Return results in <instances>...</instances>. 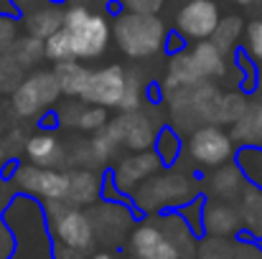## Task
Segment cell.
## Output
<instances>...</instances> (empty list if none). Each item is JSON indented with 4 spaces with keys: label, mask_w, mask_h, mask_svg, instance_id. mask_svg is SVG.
<instances>
[{
    "label": "cell",
    "mask_w": 262,
    "mask_h": 259,
    "mask_svg": "<svg viewBox=\"0 0 262 259\" xmlns=\"http://www.w3.org/2000/svg\"><path fill=\"white\" fill-rule=\"evenodd\" d=\"M3 219L15 234V249L8 259H56L54 237L41 201L15 193L3 211Z\"/></svg>",
    "instance_id": "6da1fadb"
},
{
    "label": "cell",
    "mask_w": 262,
    "mask_h": 259,
    "mask_svg": "<svg viewBox=\"0 0 262 259\" xmlns=\"http://www.w3.org/2000/svg\"><path fill=\"white\" fill-rule=\"evenodd\" d=\"M168 26L158 13H138L120 8L112 18V41L125 59L148 61L166 51Z\"/></svg>",
    "instance_id": "7a4b0ae2"
},
{
    "label": "cell",
    "mask_w": 262,
    "mask_h": 259,
    "mask_svg": "<svg viewBox=\"0 0 262 259\" xmlns=\"http://www.w3.org/2000/svg\"><path fill=\"white\" fill-rule=\"evenodd\" d=\"M199 175L191 166H168L158 171L150 180H145L135 193L133 203L140 214H163L178 211L188 201L199 196Z\"/></svg>",
    "instance_id": "3957f363"
},
{
    "label": "cell",
    "mask_w": 262,
    "mask_h": 259,
    "mask_svg": "<svg viewBox=\"0 0 262 259\" xmlns=\"http://www.w3.org/2000/svg\"><path fill=\"white\" fill-rule=\"evenodd\" d=\"M64 28L72 43L74 61H97L112 43V20L84 3H69L64 8Z\"/></svg>",
    "instance_id": "277c9868"
},
{
    "label": "cell",
    "mask_w": 262,
    "mask_h": 259,
    "mask_svg": "<svg viewBox=\"0 0 262 259\" xmlns=\"http://www.w3.org/2000/svg\"><path fill=\"white\" fill-rule=\"evenodd\" d=\"M61 86L54 69H33L10 89V109L18 120H41L61 102Z\"/></svg>",
    "instance_id": "5b68a950"
},
{
    "label": "cell",
    "mask_w": 262,
    "mask_h": 259,
    "mask_svg": "<svg viewBox=\"0 0 262 259\" xmlns=\"http://www.w3.org/2000/svg\"><path fill=\"white\" fill-rule=\"evenodd\" d=\"M43 208H46V219H49V229H51L56 249L84 254L94 247L97 234H94L89 211L72 206L67 201H51V203H43Z\"/></svg>",
    "instance_id": "8992f818"
},
{
    "label": "cell",
    "mask_w": 262,
    "mask_h": 259,
    "mask_svg": "<svg viewBox=\"0 0 262 259\" xmlns=\"http://www.w3.org/2000/svg\"><path fill=\"white\" fill-rule=\"evenodd\" d=\"M239 145L229 130L222 125H199L188 132L183 153L188 155V166L193 171H214L229 160H234Z\"/></svg>",
    "instance_id": "52a82bcc"
},
{
    "label": "cell",
    "mask_w": 262,
    "mask_h": 259,
    "mask_svg": "<svg viewBox=\"0 0 262 259\" xmlns=\"http://www.w3.org/2000/svg\"><path fill=\"white\" fill-rule=\"evenodd\" d=\"M10 188L15 193L31 196L41 203H51V201H67L69 193V171L61 168H46V166H36V163H23L15 160L10 163Z\"/></svg>",
    "instance_id": "ba28073f"
},
{
    "label": "cell",
    "mask_w": 262,
    "mask_h": 259,
    "mask_svg": "<svg viewBox=\"0 0 262 259\" xmlns=\"http://www.w3.org/2000/svg\"><path fill=\"white\" fill-rule=\"evenodd\" d=\"M107 125L117 135L122 150H148L153 148L166 120L161 117L156 104H143L135 112H120L117 117H110Z\"/></svg>",
    "instance_id": "9c48e42d"
},
{
    "label": "cell",
    "mask_w": 262,
    "mask_h": 259,
    "mask_svg": "<svg viewBox=\"0 0 262 259\" xmlns=\"http://www.w3.org/2000/svg\"><path fill=\"white\" fill-rule=\"evenodd\" d=\"M219 20L222 10L216 0H183L173 15V31L188 43H196L211 38Z\"/></svg>",
    "instance_id": "30bf717a"
},
{
    "label": "cell",
    "mask_w": 262,
    "mask_h": 259,
    "mask_svg": "<svg viewBox=\"0 0 262 259\" xmlns=\"http://www.w3.org/2000/svg\"><path fill=\"white\" fill-rule=\"evenodd\" d=\"M127 69L120 64H107L99 69H89L87 84L82 89L79 99L104 107V109H120L127 89Z\"/></svg>",
    "instance_id": "8fae6325"
},
{
    "label": "cell",
    "mask_w": 262,
    "mask_h": 259,
    "mask_svg": "<svg viewBox=\"0 0 262 259\" xmlns=\"http://www.w3.org/2000/svg\"><path fill=\"white\" fill-rule=\"evenodd\" d=\"M166 166L161 163V158L156 155L153 148L148 150H130L127 155H122L112 171H110V180L115 183L117 193L125 198V196H133L145 180H150L158 171H163Z\"/></svg>",
    "instance_id": "7c38bea8"
},
{
    "label": "cell",
    "mask_w": 262,
    "mask_h": 259,
    "mask_svg": "<svg viewBox=\"0 0 262 259\" xmlns=\"http://www.w3.org/2000/svg\"><path fill=\"white\" fill-rule=\"evenodd\" d=\"M130 249L140 259H183L161 216L140 221L130 234Z\"/></svg>",
    "instance_id": "4fadbf2b"
},
{
    "label": "cell",
    "mask_w": 262,
    "mask_h": 259,
    "mask_svg": "<svg viewBox=\"0 0 262 259\" xmlns=\"http://www.w3.org/2000/svg\"><path fill=\"white\" fill-rule=\"evenodd\" d=\"M46 59L43 41L33 36H18V41L0 56V84L15 86L33 66H38Z\"/></svg>",
    "instance_id": "5bb4252c"
},
{
    "label": "cell",
    "mask_w": 262,
    "mask_h": 259,
    "mask_svg": "<svg viewBox=\"0 0 262 259\" xmlns=\"http://www.w3.org/2000/svg\"><path fill=\"white\" fill-rule=\"evenodd\" d=\"M89 216L94 224V234L102 244H120V239L127 234L133 224V214L120 201H112V198H104L99 206H94Z\"/></svg>",
    "instance_id": "9a60e30c"
},
{
    "label": "cell",
    "mask_w": 262,
    "mask_h": 259,
    "mask_svg": "<svg viewBox=\"0 0 262 259\" xmlns=\"http://www.w3.org/2000/svg\"><path fill=\"white\" fill-rule=\"evenodd\" d=\"M23 153H26L28 163L46 166V168H59V166H64L69 148L54 127H41V130H36L26 137Z\"/></svg>",
    "instance_id": "2e32d148"
},
{
    "label": "cell",
    "mask_w": 262,
    "mask_h": 259,
    "mask_svg": "<svg viewBox=\"0 0 262 259\" xmlns=\"http://www.w3.org/2000/svg\"><path fill=\"white\" fill-rule=\"evenodd\" d=\"M201 229H204V234H214V237H234V234H239L245 226H242V216H239L237 201H222V198L204 201Z\"/></svg>",
    "instance_id": "e0dca14e"
},
{
    "label": "cell",
    "mask_w": 262,
    "mask_h": 259,
    "mask_svg": "<svg viewBox=\"0 0 262 259\" xmlns=\"http://www.w3.org/2000/svg\"><path fill=\"white\" fill-rule=\"evenodd\" d=\"M110 109L104 107H97V104H89L82 99H69L61 109H59V125L61 127H69V130H77V132H97L102 130L107 122H110Z\"/></svg>",
    "instance_id": "ac0fdd59"
},
{
    "label": "cell",
    "mask_w": 262,
    "mask_h": 259,
    "mask_svg": "<svg viewBox=\"0 0 262 259\" xmlns=\"http://www.w3.org/2000/svg\"><path fill=\"white\" fill-rule=\"evenodd\" d=\"M64 8L67 5H56V3L41 0L33 8L23 10L18 18H20V26H23V31L28 36L46 41L51 33H56L64 26Z\"/></svg>",
    "instance_id": "d6986e66"
},
{
    "label": "cell",
    "mask_w": 262,
    "mask_h": 259,
    "mask_svg": "<svg viewBox=\"0 0 262 259\" xmlns=\"http://www.w3.org/2000/svg\"><path fill=\"white\" fill-rule=\"evenodd\" d=\"M247 175L239 168L237 160H229L219 168L206 175V191H209V198H222V201H237L247 185Z\"/></svg>",
    "instance_id": "ffe728a7"
},
{
    "label": "cell",
    "mask_w": 262,
    "mask_h": 259,
    "mask_svg": "<svg viewBox=\"0 0 262 259\" xmlns=\"http://www.w3.org/2000/svg\"><path fill=\"white\" fill-rule=\"evenodd\" d=\"M104 193V178L94 168H74L69 171V193H67V203L87 208L94 206Z\"/></svg>",
    "instance_id": "44dd1931"
},
{
    "label": "cell",
    "mask_w": 262,
    "mask_h": 259,
    "mask_svg": "<svg viewBox=\"0 0 262 259\" xmlns=\"http://www.w3.org/2000/svg\"><path fill=\"white\" fill-rule=\"evenodd\" d=\"M188 51H191V56H193V61H196V66H199V72H201V77L206 82H219V79L227 77V72H229V56L211 38L191 43Z\"/></svg>",
    "instance_id": "7402d4cb"
},
{
    "label": "cell",
    "mask_w": 262,
    "mask_h": 259,
    "mask_svg": "<svg viewBox=\"0 0 262 259\" xmlns=\"http://www.w3.org/2000/svg\"><path fill=\"white\" fill-rule=\"evenodd\" d=\"M232 137L237 140V145H252L262 148V89L257 97H252L247 102V109L242 112V117L229 127Z\"/></svg>",
    "instance_id": "603a6c76"
},
{
    "label": "cell",
    "mask_w": 262,
    "mask_h": 259,
    "mask_svg": "<svg viewBox=\"0 0 262 259\" xmlns=\"http://www.w3.org/2000/svg\"><path fill=\"white\" fill-rule=\"evenodd\" d=\"M237 206L247 237L262 242V188H257L255 183H247L242 196L237 198Z\"/></svg>",
    "instance_id": "cb8c5ba5"
},
{
    "label": "cell",
    "mask_w": 262,
    "mask_h": 259,
    "mask_svg": "<svg viewBox=\"0 0 262 259\" xmlns=\"http://www.w3.org/2000/svg\"><path fill=\"white\" fill-rule=\"evenodd\" d=\"M245 26H247V23H245L239 15H222V20H219V26H216L211 41H214L229 59H234V54L242 49Z\"/></svg>",
    "instance_id": "d4e9b609"
},
{
    "label": "cell",
    "mask_w": 262,
    "mask_h": 259,
    "mask_svg": "<svg viewBox=\"0 0 262 259\" xmlns=\"http://www.w3.org/2000/svg\"><path fill=\"white\" fill-rule=\"evenodd\" d=\"M54 74L67 99H79L82 89L87 84L89 66L84 61H61V64H54Z\"/></svg>",
    "instance_id": "484cf974"
},
{
    "label": "cell",
    "mask_w": 262,
    "mask_h": 259,
    "mask_svg": "<svg viewBox=\"0 0 262 259\" xmlns=\"http://www.w3.org/2000/svg\"><path fill=\"white\" fill-rule=\"evenodd\" d=\"M183 145H186V140H183V135L176 130L173 125H163L158 137H156V143H153V150L161 158V163L168 168V166H176L181 160Z\"/></svg>",
    "instance_id": "4316f807"
},
{
    "label": "cell",
    "mask_w": 262,
    "mask_h": 259,
    "mask_svg": "<svg viewBox=\"0 0 262 259\" xmlns=\"http://www.w3.org/2000/svg\"><path fill=\"white\" fill-rule=\"evenodd\" d=\"M234 242L237 239H232V237L206 234L204 239H199L193 259H232V254H234Z\"/></svg>",
    "instance_id": "83f0119b"
},
{
    "label": "cell",
    "mask_w": 262,
    "mask_h": 259,
    "mask_svg": "<svg viewBox=\"0 0 262 259\" xmlns=\"http://www.w3.org/2000/svg\"><path fill=\"white\" fill-rule=\"evenodd\" d=\"M234 160L239 163V168L245 171L247 180L262 188V148H252V145H242L234 155Z\"/></svg>",
    "instance_id": "f1b7e54d"
},
{
    "label": "cell",
    "mask_w": 262,
    "mask_h": 259,
    "mask_svg": "<svg viewBox=\"0 0 262 259\" xmlns=\"http://www.w3.org/2000/svg\"><path fill=\"white\" fill-rule=\"evenodd\" d=\"M143 104H148L145 99V82L138 72H130L127 74V89H125V99H122V107L120 112H135L140 109Z\"/></svg>",
    "instance_id": "f546056e"
},
{
    "label": "cell",
    "mask_w": 262,
    "mask_h": 259,
    "mask_svg": "<svg viewBox=\"0 0 262 259\" xmlns=\"http://www.w3.org/2000/svg\"><path fill=\"white\" fill-rule=\"evenodd\" d=\"M242 49H245V54H247L255 64H262V18H252V20L245 26Z\"/></svg>",
    "instance_id": "4dcf8cb0"
},
{
    "label": "cell",
    "mask_w": 262,
    "mask_h": 259,
    "mask_svg": "<svg viewBox=\"0 0 262 259\" xmlns=\"http://www.w3.org/2000/svg\"><path fill=\"white\" fill-rule=\"evenodd\" d=\"M20 18L18 15H0V56L18 41L20 36Z\"/></svg>",
    "instance_id": "1f68e13d"
},
{
    "label": "cell",
    "mask_w": 262,
    "mask_h": 259,
    "mask_svg": "<svg viewBox=\"0 0 262 259\" xmlns=\"http://www.w3.org/2000/svg\"><path fill=\"white\" fill-rule=\"evenodd\" d=\"M232 259H262L260 239H252V237L237 239V242H234V254H232Z\"/></svg>",
    "instance_id": "d6a6232c"
},
{
    "label": "cell",
    "mask_w": 262,
    "mask_h": 259,
    "mask_svg": "<svg viewBox=\"0 0 262 259\" xmlns=\"http://www.w3.org/2000/svg\"><path fill=\"white\" fill-rule=\"evenodd\" d=\"M168 0H117L120 8L125 10H138V13H161Z\"/></svg>",
    "instance_id": "836d02e7"
},
{
    "label": "cell",
    "mask_w": 262,
    "mask_h": 259,
    "mask_svg": "<svg viewBox=\"0 0 262 259\" xmlns=\"http://www.w3.org/2000/svg\"><path fill=\"white\" fill-rule=\"evenodd\" d=\"M13 249H15V234L0 214V259H8L13 254Z\"/></svg>",
    "instance_id": "e575fe53"
},
{
    "label": "cell",
    "mask_w": 262,
    "mask_h": 259,
    "mask_svg": "<svg viewBox=\"0 0 262 259\" xmlns=\"http://www.w3.org/2000/svg\"><path fill=\"white\" fill-rule=\"evenodd\" d=\"M13 5H15V10H18V15L23 13V10H28V8H33L36 3H41V0H10Z\"/></svg>",
    "instance_id": "d590c367"
},
{
    "label": "cell",
    "mask_w": 262,
    "mask_h": 259,
    "mask_svg": "<svg viewBox=\"0 0 262 259\" xmlns=\"http://www.w3.org/2000/svg\"><path fill=\"white\" fill-rule=\"evenodd\" d=\"M0 15H18V10L10 0H0Z\"/></svg>",
    "instance_id": "8d00e7d4"
},
{
    "label": "cell",
    "mask_w": 262,
    "mask_h": 259,
    "mask_svg": "<svg viewBox=\"0 0 262 259\" xmlns=\"http://www.w3.org/2000/svg\"><path fill=\"white\" fill-rule=\"evenodd\" d=\"M5 127H3V122H0V166L5 163Z\"/></svg>",
    "instance_id": "74e56055"
},
{
    "label": "cell",
    "mask_w": 262,
    "mask_h": 259,
    "mask_svg": "<svg viewBox=\"0 0 262 259\" xmlns=\"http://www.w3.org/2000/svg\"><path fill=\"white\" fill-rule=\"evenodd\" d=\"M89 259H115V257H112L110 252H97V254H92Z\"/></svg>",
    "instance_id": "f35d334b"
},
{
    "label": "cell",
    "mask_w": 262,
    "mask_h": 259,
    "mask_svg": "<svg viewBox=\"0 0 262 259\" xmlns=\"http://www.w3.org/2000/svg\"><path fill=\"white\" fill-rule=\"evenodd\" d=\"M229 3H237V5H252L255 0H229Z\"/></svg>",
    "instance_id": "ab89813d"
},
{
    "label": "cell",
    "mask_w": 262,
    "mask_h": 259,
    "mask_svg": "<svg viewBox=\"0 0 262 259\" xmlns=\"http://www.w3.org/2000/svg\"><path fill=\"white\" fill-rule=\"evenodd\" d=\"M49 3H56V5H69L72 0H49Z\"/></svg>",
    "instance_id": "60d3db41"
},
{
    "label": "cell",
    "mask_w": 262,
    "mask_h": 259,
    "mask_svg": "<svg viewBox=\"0 0 262 259\" xmlns=\"http://www.w3.org/2000/svg\"><path fill=\"white\" fill-rule=\"evenodd\" d=\"M257 74H260V84H262V64H257Z\"/></svg>",
    "instance_id": "b9f144b4"
},
{
    "label": "cell",
    "mask_w": 262,
    "mask_h": 259,
    "mask_svg": "<svg viewBox=\"0 0 262 259\" xmlns=\"http://www.w3.org/2000/svg\"><path fill=\"white\" fill-rule=\"evenodd\" d=\"M133 259H140V257H135V254H133Z\"/></svg>",
    "instance_id": "7bdbcfd3"
},
{
    "label": "cell",
    "mask_w": 262,
    "mask_h": 259,
    "mask_svg": "<svg viewBox=\"0 0 262 259\" xmlns=\"http://www.w3.org/2000/svg\"><path fill=\"white\" fill-rule=\"evenodd\" d=\"M0 89H3V84H0Z\"/></svg>",
    "instance_id": "ee69618b"
}]
</instances>
